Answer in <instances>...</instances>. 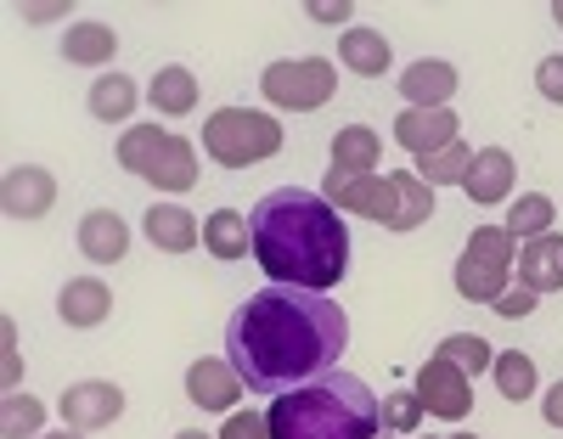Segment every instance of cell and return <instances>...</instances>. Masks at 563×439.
I'll use <instances>...</instances> for the list:
<instances>
[{
    "label": "cell",
    "instance_id": "1",
    "mask_svg": "<svg viewBox=\"0 0 563 439\" xmlns=\"http://www.w3.org/2000/svg\"><path fill=\"white\" fill-rule=\"evenodd\" d=\"M350 344V316L310 287H260L225 321V361L249 395H294L339 366Z\"/></svg>",
    "mask_w": 563,
    "mask_h": 439
},
{
    "label": "cell",
    "instance_id": "2",
    "mask_svg": "<svg viewBox=\"0 0 563 439\" xmlns=\"http://www.w3.org/2000/svg\"><path fill=\"white\" fill-rule=\"evenodd\" d=\"M254 231V260L282 287H310L327 293L350 271V226L339 209L305 186H276L249 209Z\"/></svg>",
    "mask_w": 563,
    "mask_h": 439
},
{
    "label": "cell",
    "instance_id": "3",
    "mask_svg": "<svg viewBox=\"0 0 563 439\" xmlns=\"http://www.w3.org/2000/svg\"><path fill=\"white\" fill-rule=\"evenodd\" d=\"M265 422L271 439H378L384 400L355 372H327L294 395H276Z\"/></svg>",
    "mask_w": 563,
    "mask_h": 439
},
{
    "label": "cell",
    "instance_id": "4",
    "mask_svg": "<svg viewBox=\"0 0 563 439\" xmlns=\"http://www.w3.org/2000/svg\"><path fill=\"white\" fill-rule=\"evenodd\" d=\"M203 153L220 164V169H249V164H265L282 153V124L271 113H254V108H220L209 113L203 124Z\"/></svg>",
    "mask_w": 563,
    "mask_h": 439
},
{
    "label": "cell",
    "instance_id": "5",
    "mask_svg": "<svg viewBox=\"0 0 563 439\" xmlns=\"http://www.w3.org/2000/svg\"><path fill=\"white\" fill-rule=\"evenodd\" d=\"M512 265H519V242L507 237V226H474L456 260V293L467 305H496L512 287Z\"/></svg>",
    "mask_w": 563,
    "mask_h": 439
},
{
    "label": "cell",
    "instance_id": "6",
    "mask_svg": "<svg viewBox=\"0 0 563 439\" xmlns=\"http://www.w3.org/2000/svg\"><path fill=\"white\" fill-rule=\"evenodd\" d=\"M260 90L271 108H288V113H316L333 102L339 90V68L327 57H294V63H271L260 74Z\"/></svg>",
    "mask_w": 563,
    "mask_h": 439
},
{
    "label": "cell",
    "instance_id": "7",
    "mask_svg": "<svg viewBox=\"0 0 563 439\" xmlns=\"http://www.w3.org/2000/svg\"><path fill=\"white\" fill-rule=\"evenodd\" d=\"M417 400L429 406L434 417H445V422H462L467 406H474V383H467V372H456L445 355H434V361H422V372H417Z\"/></svg>",
    "mask_w": 563,
    "mask_h": 439
},
{
    "label": "cell",
    "instance_id": "8",
    "mask_svg": "<svg viewBox=\"0 0 563 439\" xmlns=\"http://www.w3.org/2000/svg\"><path fill=\"white\" fill-rule=\"evenodd\" d=\"M63 406V422L90 433V428H108L124 417V388L119 383H102V377H85V383H68V395L57 400Z\"/></svg>",
    "mask_w": 563,
    "mask_h": 439
},
{
    "label": "cell",
    "instance_id": "9",
    "mask_svg": "<svg viewBox=\"0 0 563 439\" xmlns=\"http://www.w3.org/2000/svg\"><path fill=\"white\" fill-rule=\"evenodd\" d=\"M52 204H57V180L40 164H18L0 180V209H7V220H45Z\"/></svg>",
    "mask_w": 563,
    "mask_h": 439
},
{
    "label": "cell",
    "instance_id": "10",
    "mask_svg": "<svg viewBox=\"0 0 563 439\" xmlns=\"http://www.w3.org/2000/svg\"><path fill=\"white\" fill-rule=\"evenodd\" d=\"M422 220H434V186L422 180L417 169H400L389 175V191H384V220L389 231H417Z\"/></svg>",
    "mask_w": 563,
    "mask_h": 439
},
{
    "label": "cell",
    "instance_id": "11",
    "mask_svg": "<svg viewBox=\"0 0 563 439\" xmlns=\"http://www.w3.org/2000/svg\"><path fill=\"white\" fill-rule=\"evenodd\" d=\"M384 191H389V175H339V169H327V180H321V198L339 215H361V220H384Z\"/></svg>",
    "mask_w": 563,
    "mask_h": 439
},
{
    "label": "cell",
    "instance_id": "12",
    "mask_svg": "<svg viewBox=\"0 0 563 439\" xmlns=\"http://www.w3.org/2000/svg\"><path fill=\"white\" fill-rule=\"evenodd\" d=\"M512 180H519V169H512L507 146H479L474 164H467V175H462V191H467L479 209H490V204H501L507 191H512Z\"/></svg>",
    "mask_w": 563,
    "mask_h": 439
},
{
    "label": "cell",
    "instance_id": "13",
    "mask_svg": "<svg viewBox=\"0 0 563 439\" xmlns=\"http://www.w3.org/2000/svg\"><path fill=\"white\" fill-rule=\"evenodd\" d=\"M186 400L203 411H231L243 400V377L231 372V361H192L186 366Z\"/></svg>",
    "mask_w": 563,
    "mask_h": 439
},
{
    "label": "cell",
    "instance_id": "14",
    "mask_svg": "<svg viewBox=\"0 0 563 439\" xmlns=\"http://www.w3.org/2000/svg\"><path fill=\"white\" fill-rule=\"evenodd\" d=\"M395 141L406 146V153H440V146L456 141V113L451 108H406L395 119Z\"/></svg>",
    "mask_w": 563,
    "mask_h": 439
},
{
    "label": "cell",
    "instance_id": "15",
    "mask_svg": "<svg viewBox=\"0 0 563 439\" xmlns=\"http://www.w3.org/2000/svg\"><path fill=\"white\" fill-rule=\"evenodd\" d=\"M79 254L90 265H119L130 254V226L113 215V209H90L79 220Z\"/></svg>",
    "mask_w": 563,
    "mask_h": 439
},
{
    "label": "cell",
    "instance_id": "16",
    "mask_svg": "<svg viewBox=\"0 0 563 439\" xmlns=\"http://www.w3.org/2000/svg\"><path fill=\"white\" fill-rule=\"evenodd\" d=\"M108 310H113V293H108L102 276H74V282H63V293H57V316H63L68 327H102Z\"/></svg>",
    "mask_w": 563,
    "mask_h": 439
},
{
    "label": "cell",
    "instance_id": "17",
    "mask_svg": "<svg viewBox=\"0 0 563 439\" xmlns=\"http://www.w3.org/2000/svg\"><path fill=\"white\" fill-rule=\"evenodd\" d=\"M141 226H147V242H153L158 254H192L198 237H203L198 215H186L180 204H153Z\"/></svg>",
    "mask_w": 563,
    "mask_h": 439
},
{
    "label": "cell",
    "instance_id": "18",
    "mask_svg": "<svg viewBox=\"0 0 563 439\" xmlns=\"http://www.w3.org/2000/svg\"><path fill=\"white\" fill-rule=\"evenodd\" d=\"M519 287L530 293H558L563 287V237L547 231L536 242H525L519 249Z\"/></svg>",
    "mask_w": 563,
    "mask_h": 439
},
{
    "label": "cell",
    "instance_id": "19",
    "mask_svg": "<svg viewBox=\"0 0 563 439\" xmlns=\"http://www.w3.org/2000/svg\"><path fill=\"white\" fill-rule=\"evenodd\" d=\"M400 96H406L411 108H445L451 96H456V68L440 63V57L411 63V68L400 74Z\"/></svg>",
    "mask_w": 563,
    "mask_h": 439
},
{
    "label": "cell",
    "instance_id": "20",
    "mask_svg": "<svg viewBox=\"0 0 563 439\" xmlns=\"http://www.w3.org/2000/svg\"><path fill=\"white\" fill-rule=\"evenodd\" d=\"M384 164V141L378 130H366V124H344L333 135V169L339 175H378Z\"/></svg>",
    "mask_w": 563,
    "mask_h": 439
},
{
    "label": "cell",
    "instance_id": "21",
    "mask_svg": "<svg viewBox=\"0 0 563 439\" xmlns=\"http://www.w3.org/2000/svg\"><path fill=\"white\" fill-rule=\"evenodd\" d=\"M203 249L214 254V260H249V249H254V231H249V215H238V209H214L209 220H203Z\"/></svg>",
    "mask_w": 563,
    "mask_h": 439
},
{
    "label": "cell",
    "instance_id": "22",
    "mask_svg": "<svg viewBox=\"0 0 563 439\" xmlns=\"http://www.w3.org/2000/svg\"><path fill=\"white\" fill-rule=\"evenodd\" d=\"M135 102H141V90H135L130 74H97V85H90V96H85L90 119H102V124H124L135 113Z\"/></svg>",
    "mask_w": 563,
    "mask_h": 439
},
{
    "label": "cell",
    "instance_id": "23",
    "mask_svg": "<svg viewBox=\"0 0 563 439\" xmlns=\"http://www.w3.org/2000/svg\"><path fill=\"white\" fill-rule=\"evenodd\" d=\"M147 186H158V191H192L198 186V146L186 135H169L158 164L147 169Z\"/></svg>",
    "mask_w": 563,
    "mask_h": 439
},
{
    "label": "cell",
    "instance_id": "24",
    "mask_svg": "<svg viewBox=\"0 0 563 439\" xmlns=\"http://www.w3.org/2000/svg\"><path fill=\"white\" fill-rule=\"evenodd\" d=\"M339 63L350 74H361V79H384L389 74V40L378 29H350L339 40Z\"/></svg>",
    "mask_w": 563,
    "mask_h": 439
},
{
    "label": "cell",
    "instance_id": "25",
    "mask_svg": "<svg viewBox=\"0 0 563 439\" xmlns=\"http://www.w3.org/2000/svg\"><path fill=\"white\" fill-rule=\"evenodd\" d=\"M147 102H153L164 119L192 113V108H198V79H192V68H180V63L158 68V79L147 85Z\"/></svg>",
    "mask_w": 563,
    "mask_h": 439
},
{
    "label": "cell",
    "instance_id": "26",
    "mask_svg": "<svg viewBox=\"0 0 563 439\" xmlns=\"http://www.w3.org/2000/svg\"><path fill=\"white\" fill-rule=\"evenodd\" d=\"M113 52H119V34L108 23H74L63 34V57L79 68H102V63H113Z\"/></svg>",
    "mask_w": 563,
    "mask_h": 439
},
{
    "label": "cell",
    "instance_id": "27",
    "mask_svg": "<svg viewBox=\"0 0 563 439\" xmlns=\"http://www.w3.org/2000/svg\"><path fill=\"white\" fill-rule=\"evenodd\" d=\"M164 146H169V130H158V124H135V130H124V135H119V164H124L130 175L147 180V169L158 164Z\"/></svg>",
    "mask_w": 563,
    "mask_h": 439
},
{
    "label": "cell",
    "instance_id": "28",
    "mask_svg": "<svg viewBox=\"0 0 563 439\" xmlns=\"http://www.w3.org/2000/svg\"><path fill=\"white\" fill-rule=\"evenodd\" d=\"M552 220H558V209H552L547 191H525V198L507 209V237L512 242H536V237L552 231Z\"/></svg>",
    "mask_w": 563,
    "mask_h": 439
},
{
    "label": "cell",
    "instance_id": "29",
    "mask_svg": "<svg viewBox=\"0 0 563 439\" xmlns=\"http://www.w3.org/2000/svg\"><path fill=\"white\" fill-rule=\"evenodd\" d=\"M467 164H474V146L456 135L451 146H440V153H422V158H417V175L429 180V186H462Z\"/></svg>",
    "mask_w": 563,
    "mask_h": 439
},
{
    "label": "cell",
    "instance_id": "30",
    "mask_svg": "<svg viewBox=\"0 0 563 439\" xmlns=\"http://www.w3.org/2000/svg\"><path fill=\"white\" fill-rule=\"evenodd\" d=\"M490 372H496L501 400H530V395H536V361H530L525 350H501Z\"/></svg>",
    "mask_w": 563,
    "mask_h": 439
},
{
    "label": "cell",
    "instance_id": "31",
    "mask_svg": "<svg viewBox=\"0 0 563 439\" xmlns=\"http://www.w3.org/2000/svg\"><path fill=\"white\" fill-rule=\"evenodd\" d=\"M440 355H445L456 372H467V377H479L485 366H496V350L485 344L479 332H451L445 344H440Z\"/></svg>",
    "mask_w": 563,
    "mask_h": 439
},
{
    "label": "cell",
    "instance_id": "32",
    "mask_svg": "<svg viewBox=\"0 0 563 439\" xmlns=\"http://www.w3.org/2000/svg\"><path fill=\"white\" fill-rule=\"evenodd\" d=\"M40 422H45V406L34 400V395H7V406H0V433L7 439H29V433H40Z\"/></svg>",
    "mask_w": 563,
    "mask_h": 439
},
{
    "label": "cell",
    "instance_id": "33",
    "mask_svg": "<svg viewBox=\"0 0 563 439\" xmlns=\"http://www.w3.org/2000/svg\"><path fill=\"white\" fill-rule=\"evenodd\" d=\"M422 417H429V406L417 400V388H395L384 400V433H411Z\"/></svg>",
    "mask_w": 563,
    "mask_h": 439
},
{
    "label": "cell",
    "instance_id": "34",
    "mask_svg": "<svg viewBox=\"0 0 563 439\" xmlns=\"http://www.w3.org/2000/svg\"><path fill=\"white\" fill-rule=\"evenodd\" d=\"M220 439H271V422H265V411H231Z\"/></svg>",
    "mask_w": 563,
    "mask_h": 439
},
{
    "label": "cell",
    "instance_id": "35",
    "mask_svg": "<svg viewBox=\"0 0 563 439\" xmlns=\"http://www.w3.org/2000/svg\"><path fill=\"white\" fill-rule=\"evenodd\" d=\"M536 299H541V293H530V287H507V293H501V299H496L490 310H496L501 321H525V316L536 310Z\"/></svg>",
    "mask_w": 563,
    "mask_h": 439
},
{
    "label": "cell",
    "instance_id": "36",
    "mask_svg": "<svg viewBox=\"0 0 563 439\" xmlns=\"http://www.w3.org/2000/svg\"><path fill=\"white\" fill-rule=\"evenodd\" d=\"M536 85H541V96H547V102H563V57H541V68H536Z\"/></svg>",
    "mask_w": 563,
    "mask_h": 439
},
{
    "label": "cell",
    "instance_id": "37",
    "mask_svg": "<svg viewBox=\"0 0 563 439\" xmlns=\"http://www.w3.org/2000/svg\"><path fill=\"white\" fill-rule=\"evenodd\" d=\"M0 338H7V388H18V327L12 321H0Z\"/></svg>",
    "mask_w": 563,
    "mask_h": 439
},
{
    "label": "cell",
    "instance_id": "38",
    "mask_svg": "<svg viewBox=\"0 0 563 439\" xmlns=\"http://www.w3.org/2000/svg\"><path fill=\"white\" fill-rule=\"evenodd\" d=\"M541 417L552 422V428H563V377L547 388V400H541Z\"/></svg>",
    "mask_w": 563,
    "mask_h": 439
},
{
    "label": "cell",
    "instance_id": "39",
    "mask_svg": "<svg viewBox=\"0 0 563 439\" xmlns=\"http://www.w3.org/2000/svg\"><path fill=\"white\" fill-rule=\"evenodd\" d=\"M350 12H355L350 0H339V7H310V18H316V23H350Z\"/></svg>",
    "mask_w": 563,
    "mask_h": 439
},
{
    "label": "cell",
    "instance_id": "40",
    "mask_svg": "<svg viewBox=\"0 0 563 439\" xmlns=\"http://www.w3.org/2000/svg\"><path fill=\"white\" fill-rule=\"evenodd\" d=\"M175 439H214V433H203V428H180Z\"/></svg>",
    "mask_w": 563,
    "mask_h": 439
},
{
    "label": "cell",
    "instance_id": "41",
    "mask_svg": "<svg viewBox=\"0 0 563 439\" xmlns=\"http://www.w3.org/2000/svg\"><path fill=\"white\" fill-rule=\"evenodd\" d=\"M45 439H79V428H63V433H45Z\"/></svg>",
    "mask_w": 563,
    "mask_h": 439
},
{
    "label": "cell",
    "instance_id": "42",
    "mask_svg": "<svg viewBox=\"0 0 563 439\" xmlns=\"http://www.w3.org/2000/svg\"><path fill=\"white\" fill-rule=\"evenodd\" d=\"M552 23H558V29H563V0H558V7H552Z\"/></svg>",
    "mask_w": 563,
    "mask_h": 439
},
{
    "label": "cell",
    "instance_id": "43",
    "mask_svg": "<svg viewBox=\"0 0 563 439\" xmlns=\"http://www.w3.org/2000/svg\"><path fill=\"white\" fill-rule=\"evenodd\" d=\"M451 439H479V433H451Z\"/></svg>",
    "mask_w": 563,
    "mask_h": 439
},
{
    "label": "cell",
    "instance_id": "44",
    "mask_svg": "<svg viewBox=\"0 0 563 439\" xmlns=\"http://www.w3.org/2000/svg\"><path fill=\"white\" fill-rule=\"evenodd\" d=\"M378 439H400V433H378Z\"/></svg>",
    "mask_w": 563,
    "mask_h": 439
}]
</instances>
